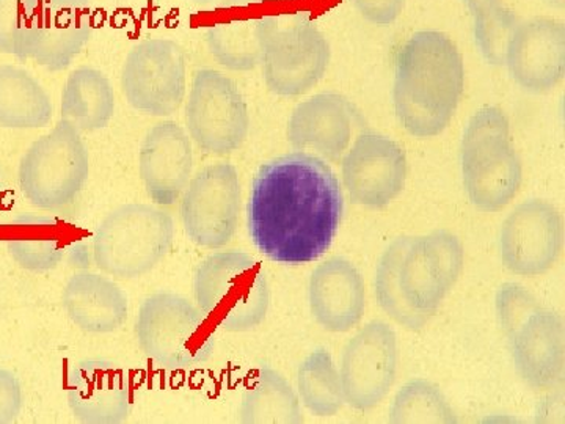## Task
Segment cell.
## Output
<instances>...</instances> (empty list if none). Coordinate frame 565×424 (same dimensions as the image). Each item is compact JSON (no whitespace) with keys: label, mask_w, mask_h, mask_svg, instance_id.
<instances>
[{"label":"cell","mask_w":565,"mask_h":424,"mask_svg":"<svg viewBox=\"0 0 565 424\" xmlns=\"http://www.w3.org/2000/svg\"><path fill=\"white\" fill-rule=\"evenodd\" d=\"M22 409L20 382L9 371L0 370V424L17 422Z\"/></svg>","instance_id":"obj_36"},{"label":"cell","mask_w":565,"mask_h":424,"mask_svg":"<svg viewBox=\"0 0 565 424\" xmlns=\"http://www.w3.org/2000/svg\"><path fill=\"white\" fill-rule=\"evenodd\" d=\"M300 403L316 416H333L345 403L340 371L327 349H316L297 370Z\"/></svg>","instance_id":"obj_29"},{"label":"cell","mask_w":565,"mask_h":424,"mask_svg":"<svg viewBox=\"0 0 565 424\" xmlns=\"http://www.w3.org/2000/svg\"><path fill=\"white\" fill-rule=\"evenodd\" d=\"M62 304L74 326L87 333L117 332L128 319V297L117 283L98 274H74Z\"/></svg>","instance_id":"obj_24"},{"label":"cell","mask_w":565,"mask_h":424,"mask_svg":"<svg viewBox=\"0 0 565 424\" xmlns=\"http://www.w3.org/2000/svg\"><path fill=\"white\" fill-rule=\"evenodd\" d=\"M245 424L303 423L302 403L292 385L274 368L263 367L245 389L239 407Z\"/></svg>","instance_id":"obj_28"},{"label":"cell","mask_w":565,"mask_h":424,"mask_svg":"<svg viewBox=\"0 0 565 424\" xmlns=\"http://www.w3.org/2000/svg\"><path fill=\"white\" fill-rule=\"evenodd\" d=\"M407 156L396 141L363 132L343 158V182L352 203L382 210L404 191Z\"/></svg>","instance_id":"obj_15"},{"label":"cell","mask_w":565,"mask_h":424,"mask_svg":"<svg viewBox=\"0 0 565 424\" xmlns=\"http://www.w3.org/2000/svg\"><path fill=\"white\" fill-rule=\"evenodd\" d=\"M66 400L71 414L84 424H120L132 411V385L120 364L82 360L70 374Z\"/></svg>","instance_id":"obj_19"},{"label":"cell","mask_w":565,"mask_h":424,"mask_svg":"<svg viewBox=\"0 0 565 424\" xmlns=\"http://www.w3.org/2000/svg\"><path fill=\"white\" fill-rule=\"evenodd\" d=\"M463 91V57L455 41L437 31L412 35L397 54L394 71V109L405 131L418 139L440 136Z\"/></svg>","instance_id":"obj_2"},{"label":"cell","mask_w":565,"mask_h":424,"mask_svg":"<svg viewBox=\"0 0 565 424\" xmlns=\"http://www.w3.org/2000/svg\"><path fill=\"white\" fill-rule=\"evenodd\" d=\"M355 109L338 93H319L300 103L288 121V140L297 151H316L330 162L343 158L351 145Z\"/></svg>","instance_id":"obj_22"},{"label":"cell","mask_w":565,"mask_h":424,"mask_svg":"<svg viewBox=\"0 0 565 424\" xmlns=\"http://www.w3.org/2000/svg\"><path fill=\"white\" fill-rule=\"evenodd\" d=\"M399 349L392 327L371 321L349 340L341 360L344 401L360 412L373 411L396 382Z\"/></svg>","instance_id":"obj_14"},{"label":"cell","mask_w":565,"mask_h":424,"mask_svg":"<svg viewBox=\"0 0 565 424\" xmlns=\"http://www.w3.org/2000/svg\"><path fill=\"white\" fill-rule=\"evenodd\" d=\"M343 212V192L330 166L305 151L289 152L256 173L248 233L270 262L300 266L332 247Z\"/></svg>","instance_id":"obj_1"},{"label":"cell","mask_w":565,"mask_h":424,"mask_svg":"<svg viewBox=\"0 0 565 424\" xmlns=\"http://www.w3.org/2000/svg\"><path fill=\"white\" fill-rule=\"evenodd\" d=\"M88 174L90 155L81 132L61 120L22 156L20 188L33 206L61 211L76 202Z\"/></svg>","instance_id":"obj_8"},{"label":"cell","mask_w":565,"mask_h":424,"mask_svg":"<svg viewBox=\"0 0 565 424\" xmlns=\"http://www.w3.org/2000/svg\"><path fill=\"white\" fill-rule=\"evenodd\" d=\"M294 2L296 0H218V20L206 31L212 57L232 71H252L262 65L264 18Z\"/></svg>","instance_id":"obj_18"},{"label":"cell","mask_w":565,"mask_h":424,"mask_svg":"<svg viewBox=\"0 0 565 424\" xmlns=\"http://www.w3.org/2000/svg\"><path fill=\"white\" fill-rule=\"evenodd\" d=\"M555 392L546 394L544 400L539 401L535 411V423H564L565 420V396L563 385L555 386Z\"/></svg>","instance_id":"obj_37"},{"label":"cell","mask_w":565,"mask_h":424,"mask_svg":"<svg viewBox=\"0 0 565 424\" xmlns=\"http://www.w3.org/2000/svg\"><path fill=\"white\" fill-rule=\"evenodd\" d=\"M193 294L200 311L223 332H250L269 314L266 271L245 252H217L203 259L193 275Z\"/></svg>","instance_id":"obj_3"},{"label":"cell","mask_w":565,"mask_h":424,"mask_svg":"<svg viewBox=\"0 0 565 424\" xmlns=\"http://www.w3.org/2000/svg\"><path fill=\"white\" fill-rule=\"evenodd\" d=\"M498 248L505 269L519 277H541L563 252V214L546 200L519 204L501 225Z\"/></svg>","instance_id":"obj_13"},{"label":"cell","mask_w":565,"mask_h":424,"mask_svg":"<svg viewBox=\"0 0 565 424\" xmlns=\"http://www.w3.org/2000/svg\"><path fill=\"white\" fill-rule=\"evenodd\" d=\"M364 20L375 25L393 24L403 13L405 0H352Z\"/></svg>","instance_id":"obj_35"},{"label":"cell","mask_w":565,"mask_h":424,"mask_svg":"<svg viewBox=\"0 0 565 424\" xmlns=\"http://www.w3.org/2000/svg\"><path fill=\"white\" fill-rule=\"evenodd\" d=\"M115 114V92L103 71L79 66L70 74L62 92V120L79 132L106 128Z\"/></svg>","instance_id":"obj_26"},{"label":"cell","mask_w":565,"mask_h":424,"mask_svg":"<svg viewBox=\"0 0 565 424\" xmlns=\"http://www.w3.org/2000/svg\"><path fill=\"white\" fill-rule=\"evenodd\" d=\"M192 2H196V3H212V2H218V0H192Z\"/></svg>","instance_id":"obj_39"},{"label":"cell","mask_w":565,"mask_h":424,"mask_svg":"<svg viewBox=\"0 0 565 424\" xmlns=\"http://www.w3.org/2000/svg\"><path fill=\"white\" fill-rule=\"evenodd\" d=\"M408 240H411V236L396 237L382 253L377 267H375L374 292L382 310L394 322L412 330V332H419L429 324L430 318L418 314L411 305L405 303L399 283H397L401 259H403Z\"/></svg>","instance_id":"obj_30"},{"label":"cell","mask_w":565,"mask_h":424,"mask_svg":"<svg viewBox=\"0 0 565 424\" xmlns=\"http://www.w3.org/2000/svg\"><path fill=\"white\" fill-rule=\"evenodd\" d=\"M394 424H452L459 422L440 386L427 379H412L401 386L388 412Z\"/></svg>","instance_id":"obj_31"},{"label":"cell","mask_w":565,"mask_h":424,"mask_svg":"<svg viewBox=\"0 0 565 424\" xmlns=\"http://www.w3.org/2000/svg\"><path fill=\"white\" fill-rule=\"evenodd\" d=\"M515 371L527 386L546 392L563 385L565 371V324L556 311L531 315L508 341Z\"/></svg>","instance_id":"obj_21"},{"label":"cell","mask_w":565,"mask_h":424,"mask_svg":"<svg viewBox=\"0 0 565 424\" xmlns=\"http://www.w3.org/2000/svg\"><path fill=\"white\" fill-rule=\"evenodd\" d=\"M136 340L150 362L170 371L206 363L217 344L210 319L191 300L170 292L151 294L140 305Z\"/></svg>","instance_id":"obj_7"},{"label":"cell","mask_w":565,"mask_h":424,"mask_svg":"<svg viewBox=\"0 0 565 424\" xmlns=\"http://www.w3.org/2000/svg\"><path fill=\"white\" fill-rule=\"evenodd\" d=\"M308 304L315 321L333 333L359 326L366 310L362 274L343 256L319 264L308 282Z\"/></svg>","instance_id":"obj_23"},{"label":"cell","mask_w":565,"mask_h":424,"mask_svg":"<svg viewBox=\"0 0 565 424\" xmlns=\"http://www.w3.org/2000/svg\"><path fill=\"white\" fill-rule=\"evenodd\" d=\"M475 20V39L479 51L493 66H503L509 41L519 18L504 9L501 0H463Z\"/></svg>","instance_id":"obj_32"},{"label":"cell","mask_w":565,"mask_h":424,"mask_svg":"<svg viewBox=\"0 0 565 424\" xmlns=\"http://www.w3.org/2000/svg\"><path fill=\"white\" fill-rule=\"evenodd\" d=\"M193 151L189 134L174 121L152 126L139 152V174L151 202L172 206L192 178Z\"/></svg>","instance_id":"obj_20"},{"label":"cell","mask_w":565,"mask_h":424,"mask_svg":"<svg viewBox=\"0 0 565 424\" xmlns=\"http://www.w3.org/2000/svg\"><path fill=\"white\" fill-rule=\"evenodd\" d=\"M188 88L184 50L170 39H147L129 51L121 68V91L134 109L152 117L180 110Z\"/></svg>","instance_id":"obj_10"},{"label":"cell","mask_w":565,"mask_h":424,"mask_svg":"<svg viewBox=\"0 0 565 424\" xmlns=\"http://www.w3.org/2000/svg\"><path fill=\"white\" fill-rule=\"evenodd\" d=\"M548 6L555 7V9H564L565 0H545Z\"/></svg>","instance_id":"obj_38"},{"label":"cell","mask_w":565,"mask_h":424,"mask_svg":"<svg viewBox=\"0 0 565 424\" xmlns=\"http://www.w3.org/2000/svg\"><path fill=\"white\" fill-rule=\"evenodd\" d=\"M465 248L448 230L411 237L401 259L399 283L405 303L418 314L437 315L463 273Z\"/></svg>","instance_id":"obj_12"},{"label":"cell","mask_w":565,"mask_h":424,"mask_svg":"<svg viewBox=\"0 0 565 424\" xmlns=\"http://www.w3.org/2000/svg\"><path fill=\"white\" fill-rule=\"evenodd\" d=\"M263 76L278 96L305 95L329 68V41L302 9H277L262 24Z\"/></svg>","instance_id":"obj_6"},{"label":"cell","mask_w":565,"mask_h":424,"mask_svg":"<svg viewBox=\"0 0 565 424\" xmlns=\"http://www.w3.org/2000/svg\"><path fill=\"white\" fill-rule=\"evenodd\" d=\"M504 65L523 91H553L565 76L564 22L553 18L519 22L509 41Z\"/></svg>","instance_id":"obj_17"},{"label":"cell","mask_w":565,"mask_h":424,"mask_svg":"<svg viewBox=\"0 0 565 424\" xmlns=\"http://www.w3.org/2000/svg\"><path fill=\"white\" fill-rule=\"evenodd\" d=\"M71 241L68 223L54 215L28 212L11 222L7 247L22 269L47 273L63 262Z\"/></svg>","instance_id":"obj_25"},{"label":"cell","mask_w":565,"mask_h":424,"mask_svg":"<svg viewBox=\"0 0 565 424\" xmlns=\"http://www.w3.org/2000/svg\"><path fill=\"white\" fill-rule=\"evenodd\" d=\"M465 192L482 212H498L515 199L523 166L511 136V125L500 107L476 112L460 145Z\"/></svg>","instance_id":"obj_4"},{"label":"cell","mask_w":565,"mask_h":424,"mask_svg":"<svg viewBox=\"0 0 565 424\" xmlns=\"http://www.w3.org/2000/svg\"><path fill=\"white\" fill-rule=\"evenodd\" d=\"M494 308H497L498 324L503 330L505 340L509 341L531 315L544 307L525 286L519 283H503L494 297Z\"/></svg>","instance_id":"obj_34"},{"label":"cell","mask_w":565,"mask_h":424,"mask_svg":"<svg viewBox=\"0 0 565 424\" xmlns=\"http://www.w3.org/2000/svg\"><path fill=\"white\" fill-rule=\"evenodd\" d=\"M185 126L193 144L206 155L239 150L250 131V114L236 82L221 71H196L185 104Z\"/></svg>","instance_id":"obj_9"},{"label":"cell","mask_w":565,"mask_h":424,"mask_svg":"<svg viewBox=\"0 0 565 424\" xmlns=\"http://www.w3.org/2000/svg\"><path fill=\"white\" fill-rule=\"evenodd\" d=\"M40 0H0V52L24 59Z\"/></svg>","instance_id":"obj_33"},{"label":"cell","mask_w":565,"mask_h":424,"mask_svg":"<svg viewBox=\"0 0 565 424\" xmlns=\"http://www.w3.org/2000/svg\"><path fill=\"white\" fill-rule=\"evenodd\" d=\"M174 222L169 212L143 203L110 211L93 233V262L117 280L151 273L172 251Z\"/></svg>","instance_id":"obj_5"},{"label":"cell","mask_w":565,"mask_h":424,"mask_svg":"<svg viewBox=\"0 0 565 424\" xmlns=\"http://www.w3.org/2000/svg\"><path fill=\"white\" fill-rule=\"evenodd\" d=\"M95 31L92 0H40L24 59L50 71L68 68Z\"/></svg>","instance_id":"obj_16"},{"label":"cell","mask_w":565,"mask_h":424,"mask_svg":"<svg viewBox=\"0 0 565 424\" xmlns=\"http://www.w3.org/2000/svg\"><path fill=\"white\" fill-rule=\"evenodd\" d=\"M52 103L46 91L28 71L0 65V126L9 129H39L52 120Z\"/></svg>","instance_id":"obj_27"},{"label":"cell","mask_w":565,"mask_h":424,"mask_svg":"<svg viewBox=\"0 0 565 424\" xmlns=\"http://www.w3.org/2000/svg\"><path fill=\"white\" fill-rule=\"evenodd\" d=\"M241 202L239 173L233 163L204 167L181 195V221L189 240L211 251L232 243L239 226Z\"/></svg>","instance_id":"obj_11"}]
</instances>
